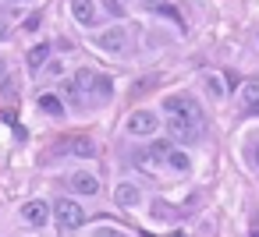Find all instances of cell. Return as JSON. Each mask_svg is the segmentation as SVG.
I'll return each mask as SVG.
<instances>
[{"label":"cell","mask_w":259,"mask_h":237,"mask_svg":"<svg viewBox=\"0 0 259 237\" xmlns=\"http://www.w3.org/2000/svg\"><path fill=\"white\" fill-rule=\"evenodd\" d=\"M103 8H107V15H114V18L124 15V4H121V0H103Z\"/></svg>","instance_id":"18"},{"label":"cell","mask_w":259,"mask_h":237,"mask_svg":"<svg viewBox=\"0 0 259 237\" xmlns=\"http://www.w3.org/2000/svg\"><path fill=\"white\" fill-rule=\"evenodd\" d=\"M93 43H96L100 50H107V53H121V50L128 46V32H124V29H107V32H100Z\"/></svg>","instance_id":"5"},{"label":"cell","mask_w":259,"mask_h":237,"mask_svg":"<svg viewBox=\"0 0 259 237\" xmlns=\"http://www.w3.org/2000/svg\"><path fill=\"white\" fill-rule=\"evenodd\" d=\"M206 85H209V92H213L217 99L227 92V89H224V82H220V75H206Z\"/></svg>","instance_id":"16"},{"label":"cell","mask_w":259,"mask_h":237,"mask_svg":"<svg viewBox=\"0 0 259 237\" xmlns=\"http://www.w3.org/2000/svg\"><path fill=\"white\" fill-rule=\"evenodd\" d=\"M170 237H185V233H181V230H178V233H170Z\"/></svg>","instance_id":"24"},{"label":"cell","mask_w":259,"mask_h":237,"mask_svg":"<svg viewBox=\"0 0 259 237\" xmlns=\"http://www.w3.org/2000/svg\"><path fill=\"white\" fill-rule=\"evenodd\" d=\"M71 15L78 25H93L96 22V8H93V0H71Z\"/></svg>","instance_id":"9"},{"label":"cell","mask_w":259,"mask_h":237,"mask_svg":"<svg viewBox=\"0 0 259 237\" xmlns=\"http://www.w3.org/2000/svg\"><path fill=\"white\" fill-rule=\"evenodd\" d=\"M8 36V25H4V18H0V39H4Z\"/></svg>","instance_id":"20"},{"label":"cell","mask_w":259,"mask_h":237,"mask_svg":"<svg viewBox=\"0 0 259 237\" xmlns=\"http://www.w3.org/2000/svg\"><path fill=\"white\" fill-rule=\"evenodd\" d=\"M252 237H259V226H252Z\"/></svg>","instance_id":"22"},{"label":"cell","mask_w":259,"mask_h":237,"mask_svg":"<svg viewBox=\"0 0 259 237\" xmlns=\"http://www.w3.org/2000/svg\"><path fill=\"white\" fill-rule=\"evenodd\" d=\"M39 110H47V113L61 117V113H64V103H61L57 96H50V92H47V96H39Z\"/></svg>","instance_id":"15"},{"label":"cell","mask_w":259,"mask_h":237,"mask_svg":"<svg viewBox=\"0 0 259 237\" xmlns=\"http://www.w3.org/2000/svg\"><path fill=\"white\" fill-rule=\"evenodd\" d=\"M64 145H68V152H75V156H82V159H93V156H96V145H93L89 138H68Z\"/></svg>","instance_id":"11"},{"label":"cell","mask_w":259,"mask_h":237,"mask_svg":"<svg viewBox=\"0 0 259 237\" xmlns=\"http://www.w3.org/2000/svg\"><path fill=\"white\" fill-rule=\"evenodd\" d=\"M248 113H255V117H259V103H255V106H248Z\"/></svg>","instance_id":"21"},{"label":"cell","mask_w":259,"mask_h":237,"mask_svg":"<svg viewBox=\"0 0 259 237\" xmlns=\"http://www.w3.org/2000/svg\"><path fill=\"white\" fill-rule=\"evenodd\" d=\"M114 202H117L121 209H135V205L142 202V191H139L135 184H117V191H114Z\"/></svg>","instance_id":"6"},{"label":"cell","mask_w":259,"mask_h":237,"mask_svg":"<svg viewBox=\"0 0 259 237\" xmlns=\"http://www.w3.org/2000/svg\"><path fill=\"white\" fill-rule=\"evenodd\" d=\"M167 128H170V135H174L181 145H192V142L202 138V124H195V121H188V117H181V113H174V117L167 121Z\"/></svg>","instance_id":"2"},{"label":"cell","mask_w":259,"mask_h":237,"mask_svg":"<svg viewBox=\"0 0 259 237\" xmlns=\"http://www.w3.org/2000/svg\"><path fill=\"white\" fill-rule=\"evenodd\" d=\"M89 92H93V96H100V103H110V99H114V82H110L107 75H93Z\"/></svg>","instance_id":"8"},{"label":"cell","mask_w":259,"mask_h":237,"mask_svg":"<svg viewBox=\"0 0 259 237\" xmlns=\"http://www.w3.org/2000/svg\"><path fill=\"white\" fill-rule=\"evenodd\" d=\"M47 57H50V46H47V43L32 46V50H29V57H25V61H29V71H39V68L47 64Z\"/></svg>","instance_id":"12"},{"label":"cell","mask_w":259,"mask_h":237,"mask_svg":"<svg viewBox=\"0 0 259 237\" xmlns=\"http://www.w3.org/2000/svg\"><path fill=\"white\" fill-rule=\"evenodd\" d=\"M156 128H160V117H156L153 110H135V113L128 117V135L146 138V135H153Z\"/></svg>","instance_id":"3"},{"label":"cell","mask_w":259,"mask_h":237,"mask_svg":"<svg viewBox=\"0 0 259 237\" xmlns=\"http://www.w3.org/2000/svg\"><path fill=\"white\" fill-rule=\"evenodd\" d=\"M252 159H255V166H259V149H255V156H252Z\"/></svg>","instance_id":"23"},{"label":"cell","mask_w":259,"mask_h":237,"mask_svg":"<svg viewBox=\"0 0 259 237\" xmlns=\"http://www.w3.org/2000/svg\"><path fill=\"white\" fill-rule=\"evenodd\" d=\"M93 237H124V230H117V226H96Z\"/></svg>","instance_id":"19"},{"label":"cell","mask_w":259,"mask_h":237,"mask_svg":"<svg viewBox=\"0 0 259 237\" xmlns=\"http://www.w3.org/2000/svg\"><path fill=\"white\" fill-rule=\"evenodd\" d=\"M163 106H167L170 113H181V117H188V121H195V124L206 128V117H202V106L195 103V96H167Z\"/></svg>","instance_id":"1"},{"label":"cell","mask_w":259,"mask_h":237,"mask_svg":"<svg viewBox=\"0 0 259 237\" xmlns=\"http://www.w3.org/2000/svg\"><path fill=\"white\" fill-rule=\"evenodd\" d=\"M167 152H170V142H153V145H149V156H153V159H163Z\"/></svg>","instance_id":"17"},{"label":"cell","mask_w":259,"mask_h":237,"mask_svg":"<svg viewBox=\"0 0 259 237\" xmlns=\"http://www.w3.org/2000/svg\"><path fill=\"white\" fill-rule=\"evenodd\" d=\"M54 216H57V223H61L64 230H78L82 219H85V212H82L78 202H57V205H54Z\"/></svg>","instance_id":"4"},{"label":"cell","mask_w":259,"mask_h":237,"mask_svg":"<svg viewBox=\"0 0 259 237\" xmlns=\"http://www.w3.org/2000/svg\"><path fill=\"white\" fill-rule=\"evenodd\" d=\"M163 159H167V163H170V170H178V173H188V170H192V159H188L185 152H178V149H170Z\"/></svg>","instance_id":"13"},{"label":"cell","mask_w":259,"mask_h":237,"mask_svg":"<svg viewBox=\"0 0 259 237\" xmlns=\"http://www.w3.org/2000/svg\"><path fill=\"white\" fill-rule=\"evenodd\" d=\"M22 216H25L32 226H47V219H50V205H47V202H25Z\"/></svg>","instance_id":"7"},{"label":"cell","mask_w":259,"mask_h":237,"mask_svg":"<svg viewBox=\"0 0 259 237\" xmlns=\"http://www.w3.org/2000/svg\"><path fill=\"white\" fill-rule=\"evenodd\" d=\"M241 99H245L248 106L259 103V78H245V82H241Z\"/></svg>","instance_id":"14"},{"label":"cell","mask_w":259,"mask_h":237,"mask_svg":"<svg viewBox=\"0 0 259 237\" xmlns=\"http://www.w3.org/2000/svg\"><path fill=\"white\" fill-rule=\"evenodd\" d=\"M71 188H75L78 195H96V191H100V181H96L93 173H75V177H71Z\"/></svg>","instance_id":"10"}]
</instances>
